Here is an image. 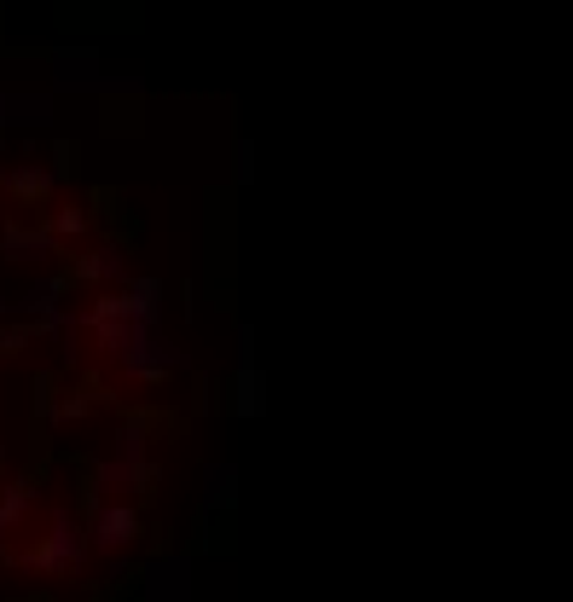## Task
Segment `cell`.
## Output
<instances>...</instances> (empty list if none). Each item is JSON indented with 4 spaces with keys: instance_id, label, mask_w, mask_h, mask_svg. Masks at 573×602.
Wrapping results in <instances>:
<instances>
[{
    "instance_id": "1",
    "label": "cell",
    "mask_w": 573,
    "mask_h": 602,
    "mask_svg": "<svg viewBox=\"0 0 573 602\" xmlns=\"http://www.w3.org/2000/svg\"><path fill=\"white\" fill-rule=\"evenodd\" d=\"M139 533V521H134V510H105L99 516V545H128V539Z\"/></svg>"
},
{
    "instance_id": "2",
    "label": "cell",
    "mask_w": 573,
    "mask_h": 602,
    "mask_svg": "<svg viewBox=\"0 0 573 602\" xmlns=\"http://www.w3.org/2000/svg\"><path fill=\"white\" fill-rule=\"evenodd\" d=\"M12 186H18V192H24V197H41V192H47V174H18V180H12Z\"/></svg>"
},
{
    "instance_id": "3",
    "label": "cell",
    "mask_w": 573,
    "mask_h": 602,
    "mask_svg": "<svg viewBox=\"0 0 573 602\" xmlns=\"http://www.w3.org/2000/svg\"><path fill=\"white\" fill-rule=\"evenodd\" d=\"M0 111H7V99H0Z\"/></svg>"
}]
</instances>
